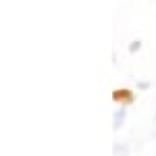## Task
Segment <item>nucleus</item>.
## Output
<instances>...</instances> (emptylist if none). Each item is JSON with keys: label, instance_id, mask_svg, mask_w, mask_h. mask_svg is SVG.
<instances>
[{"label": "nucleus", "instance_id": "5", "mask_svg": "<svg viewBox=\"0 0 156 156\" xmlns=\"http://www.w3.org/2000/svg\"><path fill=\"white\" fill-rule=\"evenodd\" d=\"M148 85H150V83H148V81H140V83H137V87H140V90H146Z\"/></svg>", "mask_w": 156, "mask_h": 156}, {"label": "nucleus", "instance_id": "2", "mask_svg": "<svg viewBox=\"0 0 156 156\" xmlns=\"http://www.w3.org/2000/svg\"><path fill=\"white\" fill-rule=\"evenodd\" d=\"M112 100H115V102H121V100H123V102L129 104V102H133V94L129 92V90H115Z\"/></svg>", "mask_w": 156, "mask_h": 156}, {"label": "nucleus", "instance_id": "4", "mask_svg": "<svg viewBox=\"0 0 156 156\" xmlns=\"http://www.w3.org/2000/svg\"><path fill=\"white\" fill-rule=\"evenodd\" d=\"M140 48H142V42H140V40H133L131 44H129V52H131V54H135Z\"/></svg>", "mask_w": 156, "mask_h": 156}, {"label": "nucleus", "instance_id": "1", "mask_svg": "<svg viewBox=\"0 0 156 156\" xmlns=\"http://www.w3.org/2000/svg\"><path fill=\"white\" fill-rule=\"evenodd\" d=\"M125 121H127V106L117 108V110L112 112V129H115V131H119L121 127L125 125Z\"/></svg>", "mask_w": 156, "mask_h": 156}, {"label": "nucleus", "instance_id": "3", "mask_svg": "<svg viewBox=\"0 0 156 156\" xmlns=\"http://www.w3.org/2000/svg\"><path fill=\"white\" fill-rule=\"evenodd\" d=\"M112 154H115V156H129V148H127L125 144H115Z\"/></svg>", "mask_w": 156, "mask_h": 156}]
</instances>
